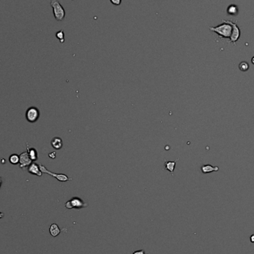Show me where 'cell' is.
<instances>
[{
    "label": "cell",
    "mask_w": 254,
    "mask_h": 254,
    "mask_svg": "<svg viewBox=\"0 0 254 254\" xmlns=\"http://www.w3.org/2000/svg\"><path fill=\"white\" fill-rule=\"evenodd\" d=\"M209 28L211 31L216 33L218 35L224 38L230 37L231 32H232V25L228 22V20H224L223 23L221 25L216 27H210Z\"/></svg>",
    "instance_id": "6da1fadb"
},
{
    "label": "cell",
    "mask_w": 254,
    "mask_h": 254,
    "mask_svg": "<svg viewBox=\"0 0 254 254\" xmlns=\"http://www.w3.org/2000/svg\"><path fill=\"white\" fill-rule=\"evenodd\" d=\"M51 6L53 8L54 16L57 21H63L66 16V11L58 0H51Z\"/></svg>",
    "instance_id": "7a4b0ae2"
},
{
    "label": "cell",
    "mask_w": 254,
    "mask_h": 254,
    "mask_svg": "<svg viewBox=\"0 0 254 254\" xmlns=\"http://www.w3.org/2000/svg\"><path fill=\"white\" fill-rule=\"evenodd\" d=\"M40 170H41V172H43V173H47V174H49V175H50L51 176H52V177H54V178H55L57 180H58V181H63V182H65V181H71V180L72 179V178H68V177L66 175H65V174L54 173V172H51V171L48 170V169L46 168V166H43V165H40Z\"/></svg>",
    "instance_id": "3957f363"
},
{
    "label": "cell",
    "mask_w": 254,
    "mask_h": 254,
    "mask_svg": "<svg viewBox=\"0 0 254 254\" xmlns=\"http://www.w3.org/2000/svg\"><path fill=\"white\" fill-rule=\"evenodd\" d=\"M25 117L28 122L35 123L40 118V111L36 107H31L28 109Z\"/></svg>",
    "instance_id": "277c9868"
},
{
    "label": "cell",
    "mask_w": 254,
    "mask_h": 254,
    "mask_svg": "<svg viewBox=\"0 0 254 254\" xmlns=\"http://www.w3.org/2000/svg\"><path fill=\"white\" fill-rule=\"evenodd\" d=\"M66 208H82L85 207V204L79 198H73L66 203Z\"/></svg>",
    "instance_id": "5b68a950"
},
{
    "label": "cell",
    "mask_w": 254,
    "mask_h": 254,
    "mask_svg": "<svg viewBox=\"0 0 254 254\" xmlns=\"http://www.w3.org/2000/svg\"><path fill=\"white\" fill-rule=\"evenodd\" d=\"M228 22L232 25V32H231V35L230 39V41L232 42L233 43H235L240 37V29L236 24L233 23V22H232L231 21L229 20H228Z\"/></svg>",
    "instance_id": "8992f818"
},
{
    "label": "cell",
    "mask_w": 254,
    "mask_h": 254,
    "mask_svg": "<svg viewBox=\"0 0 254 254\" xmlns=\"http://www.w3.org/2000/svg\"><path fill=\"white\" fill-rule=\"evenodd\" d=\"M32 160L28 155V152H24L19 155V166L20 168H25L29 166Z\"/></svg>",
    "instance_id": "52a82bcc"
},
{
    "label": "cell",
    "mask_w": 254,
    "mask_h": 254,
    "mask_svg": "<svg viewBox=\"0 0 254 254\" xmlns=\"http://www.w3.org/2000/svg\"><path fill=\"white\" fill-rule=\"evenodd\" d=\"M28 171L29 173L37 175V176H42V174H43L40 169V165L36 163H33V162L28 166Z\"/></svg>",
    "instance_id": "ba28073f"
},
{
    "label": "cell",
    "mask_w": 254,
    "mask_h": 254,
    "mask_svg": "<svg viewBox=\"0 0 254 254\" xmlns=\"http://www.w3.org/2000/svg\"><path fill=\"white\" fill-rule=\"evenodd\" d=\"M178 159L177 158L175 160H173V161H170V160H164V166H165V169L166 170L169 171V172H170L172 175H173V172L174 170H175V164H176V162L177 160H178Z\"/></svg>",
    "instance_id": "9c48e42d"
},
{
    "label": "cell",
    "mask_w": 254,
    "mask_h": 254,
    "mask_svg": "<svg viewBox=\"0 0 254 254\" xmlns=\"http://www.w3.org/2000/svg\"><path fill=\"white\" fill-rule=\"evenodd\" d=\"M27 152H28V155H29L30 158L31 159L32 161H36V160H37V158H38V154H37V150L34 148L29 149L28 143H27Z\"/></svg>",
    "instance_id": "30bf717a"
},
{
    "label": "cell",
    "mask_w": 254,
    "mask_h": 254,
    "mask_svg": "<svg viewBox=\"0 0 254 254\" xmlns=\"http://www.w3.org/2000/svg\"><path fill=\"white\" fill-rule=\"evenodd\" d=\"M51 144L52 147L57 150L60 149L63 147V141L60 138H54Z\"/></svg>",
    "instance_id": "8fae6325"
},
{
    "label": "cell",
    "mask_w": 254,
    "mask_h": 254,
    "mask_svg": "<svg viewBox=\"0 0 254 254\" xmlns=\"http://www.w3.org/2000/svg\"><path fill=\"white\" fill-rule=\"evenodd\" d=\"M49 231H50V234L53 237H56L60 233V229L57 224H52L49 228Z\"/></svg>",
    "instance_id": "7c38bea8"
},
{
    "label": "cell",
    "mask_w": 254,
    "mask_h": 254,
    "mask_svg": "<svg viewBox=\"0 0 254 254\" xmlns=\"http://www.w3.org/2000/svg\"><path fill=\"white\" fill-rule=\"evenodd\" d=\"M201 172L203 173H210V172H214V171H218L219 170V167L216 166V167H213L211 165H204V166H201Z\"/></svg>",
    "instance_id": "4fadbf2b"
},
{
    "label": "cell",
    "mask_w": 254,
    "mask_h": 254,
    "mask_svg": "<svg viewBox=\"0 0 254 254\" xmlns=\"http://www.w3.org/2000/svg\"><path fill=\"white\" fill-rule=\"evenodd\" d=\"M227 13L228 14L232 15V16L236 15L238 13V7H237V6L235 5V4H230L227 8Z\"/></svg>",
    "instance_id": "5bb4252c"
},
{
    "label": "cell",
    "mask_w": 254,
    "mask_h": 254,
    "mask_svg": "<svg viewBox=\"0 0 254 254\" xmlns=\"http://www.w3.org/2000/svg\"><path fill=\"white\" fill-rule=\"evenodd\" d=\"M9 161L12 164H17L19 163V155L16 154H13L10 156L9 158Z\"/></svg>",
    "instance_id": "9a60e30c"
},
{
    "label": "cell",
    "mask_w": 254,
    "mask_h": 254,
    "mask_svg": "<svg viewBox=\"0 0 254 254\" xmlns=\"http://www.w3.org/2000/svg\"><path fill=\"white\" fill-rule=\"evenodd\" d=\"M239 68V69L241 71H247L249 69V64L247 62H245V61H243V62L240 63Z\"/></svg>",
    "instance_id": "2e32d148"
},
{
    "label": "cell",
    "mask_w": 254,
    "mask_h": 254,
    "mask_svg": "<svg viewBox=\"0 0 254 254\" xmlns=\"http://www.w3.org/2000/svg\"><path fill=\"white\" fill-rule=\"evenodd\" d=\"M56 37H57V38L59 39L61 43H63L64 42V32H63V31H58V32H57Z\"/></svg>",
    "instance_id": "e0dca14e"
},
{
    "label": "cell",
    "mask_w": 254,
    "mask_h": 254,
    "mask_svg": "<svg viewBox=\"0 0 254 254\" xmlns=\"http://www.w3.org/2000/svg\"><path fill=\"white\" fill-rule=\"evenodd\" d=\"M110 1L112 3V4H115V5L118 6L121 4V2H122V0H110Z\"/></svg>",
    "instance_id": "ac0fdd59"
},
{
    "label": "cell",
    "mask_w": 254,
    "mask_h": 254,
    "mask_svg": "<svg viewBox=\"0 0 254 254\" xmlns=\"http://www.w3.org/2000/svg\"><path fill=\"white\" fill-rule=\"evenodd\" d=\"M49 157L51 158H55V157H56V153H55V152L50 153V154H49Z\"/></svg>",
    "instance_id": "d6986e66"
},
{
    "label": "cell",
    "mask_w": 254,
    "mask_h": 254,
    "mask_svg": "<svg viewBox=\"0 0 254 254\" xmlns=\"http://www.w3.org/2000/svg\"><path fill=\"white\" fill-rule=\"evenodd\" d=\"M133 254H144V250H139V251L135 252Z\"/></svg>",
    "instance_id": "ffe728a7"
},
{
    "label": "cell",
    "mask_w": 254,
    "mask_h": 254,
    "mask_svg": "<svg viewBox=\"0 0 254 254\" xmlns=\"http://www.w3.org/2000/svg\"><path fill=\"white\" fill-rule=\"evenodd\" d=\"M250 241H251V242H254V235L251 236V237H250Z\"/></svg>",
    "instance_id": "44dd1931"
},
{
    "label": "cell",
    "mask_w": 254,
    "mask_h": 254,
    "mask_svg": "<svg viewBox=\"0 0 254 254\" xmlns=\"http://www.w3.org/2000/svg\"><path fill=\"white\" fill-rule=\"evenodd\" d=\"M4 213H1V212H0V219H1V218H3L4 217Z\"/></svg>",
    "instance_id": "7402d4cb"
},
{
    "label": "cell",
    "mask_w": 254,
    "mask_h": 254,
    "mask_svg": "<svg viewBox=\"0 0 254 254\" xmlns=\"http://www.w3.org/2000/svg\"><path fill=\"white\" fill-rule=\"evenodd\" d=\"M1 183H2V181H1V177H0V187H1Z\"/></svg>",
    "instance_id": "603a6c76"
},
{
    "label": "cell",
    "mask_w": 254,
    "mask_h": 254,
    "mask_svg": "<svg viewBox=\"0 0 254 254\" xmlns=\"http://www.w3.org/2000/svg\"><path fill=\"white\" fill-rule=\"evenodd\" d=\"M251 62H252V63H253V65H254V57L253 58H252V60H251Z\"/></svg>",
    "instance_id": "cb8c5ba5"
}]
</instances>
